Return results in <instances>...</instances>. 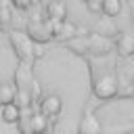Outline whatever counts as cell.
I'll return each mask as SVG.
<instances>
[{
  "label": "cell",
  "mask_w": 134,
  "mask_h": 134,
  "mask_svg": "<svg viewBox=\"0 0 134 134\" xmlns=\"http://www.w3.org/2000/svg\"><path fill=\"white\" fill-rule=\"evenodd\" d=\"M46 13H48V17H50L52 21H63V19L67 17V8H65V4H63L61 0L50 2L48 8H46Z\"/></svg>",
  "instance_id": "cell-8"
},
{
  "label": "cell",
  "mask_w": 134,
  "mask_h": 134,
  "mask_svg": "<svg viewBox=\"0 0 134 134\" xmlns=\"http://www.w3.org/2000/svg\"><path fill=\"white\" fill-rule=\"evenodd\" d=\"M29 38L36 40V42H46L52 38V23L48 21H29Z\"/></svg>",
  "instance_id": "cell-3"
},
{
  "label": "cell",
  "mask_w": 134,
  "mask_h": 134,
  "mask_svg": "<svg viewBox=\"0 0 134 134\" xmlns=\"http://www.w3.org/2000/svg\"><path fill=\"white\" fill-rule=\"evenodd\" d=\"M0 109H2V111H0V117H2L6 124H17V119H19V115H21V109H19L15 103L2 105Z\"/></svg>",
  "instance_id": "cell-7"
},
{
  "label": "cell",
  "mask_w": 134,
  "mask_h": 134,
  "mask_svg": "<svg viewBox=\"0 0 134 134\" xmlns=\"http://www.w3.org/2000/svg\"><path fill=\"white\" fill-rule=\"evenodd\" d=\"M15 92H17V86H15V84H10V82L0 84V107L13 103V100H15Z\"/></svg>",
  "instance_id": "cell-9"
},
{
  "label": "cell",
  "mask_w": 134,
  "mask_h": 134,
  "mask_svg": "<svg viewBox=\"0 0 134 134\" xmlns=\"http://www.w3.org/2000/svg\"><path fill=\"white\" fill-rule=\"evenodd\" d=\"M115 48H117V54H121V57L134 54V36L132 34H121L115 42Z\"/></svg>",
  "instance_id": "cell-5"
},
{
  "label": "cell",
  "mask_w": 134,
  "mask_h": 134,
  "mask_svg": "<svg viewBox=\"0 0 134 134\" xmlns=\"http://www.w3.org/2000/svg\"><path fill=\"white\" fill-rule=\"evenodd\" d=\"M8 38H10V44L15 48V54L21 59V63H31L36 54H34V40L29 38V34L13 29Z\"/></svg>",
  "instance_id": "cell-1"
},
{
  "label": "cell",
  "mask_w": 134,
  "mask_h": 134,
  "mask_svg": "<svg viewBox=\"0 0 134 134\" xmlns=\"http://www.w3.org/2000/svg\"><path fill=\"white\" fill-rule=\"evenodd\" d=\"M13 4H15L17 8H27V6L31 4V0H13Z\"/></svg>",
  "instance_id": "cell-12"
},
{
  "label": "cell",
  "mask_w": 134,
  "mask_h": 134,
  "mask_svg": "<svg viewBox=\"0 0 134 134\" xmlns=\"http://www.w3.org/2000/svg\"><path fill=\"white\" fill-rule=\"evenodd\" d=\"M29 124H31V134H48V128H50L48 126V117L42 115L40 111L31 115Z\"/></svg>",
  "instance_id": "cell-6"
},
{
  "label": "cell",
  "mask_w": 134,
  "mask_h": 134,
  "mask_svg": "<svg viewBox=\"0 0 134 134\" xmlns=\"http://www.w3.org/2000/svg\"><path fill=\"white\" fill-rule=\"evenodd\" d=\"M100 8H103V13H105L107 17H115V15L121 10V0H103Z\"/></svg>",
  "instance_id": "cell-10"
},
{
  "label": "cell",
  "mask_w": 134,
  "mask_h": 134,
  "mask_svg": "<svg viewBox=\"0 0 134 134\" xmlns=\"http://www.w3.org/2000/svg\"><path fill=\"white\" fill-rule=\"evenodd\" d=\"M8 21H10V8L6 0H0V27H6Z\"/></svg>",
  "instance_id": "cell-11"
},
{
  "label": "cell",
  "mask_w": 134,
  "mask_h": 134,
  "mask_svg": "<svg viewBox=\"0 0 134 134\" xmlns=\"http://www.w3.org/2000/svg\"><path fill=\"white\" fill-rule=\"evenodd\" d=\"M61 109H63V100H61L59 94H46V96L40 98V113L42 115L54 117V115L61 113Z\"/></svg>",
  "instance_id": "cell-4"
},
{
  "label": "cell",
  "mask_w": 134,
  "mask_h": 134,
  "mask_svg": "<svg viewBox=\"0 0 134 134\" xmlns=\"http://www.w3.org/2000/svg\"><path fill=\"white\" fill-rule=\"evenodd\" d=\"M117 88H119L117 75L109 71V73L100 75V80H96V84H94V94H96L98 98L107 100V98H113V96L117 94Z\"/></svg>",
  "instance_id": "cell-2"
}]
</instances>
